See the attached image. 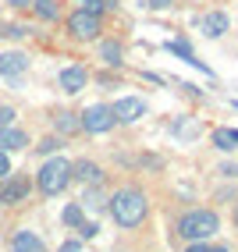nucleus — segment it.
Instances as JSON below:
<instances>
[{"instance_id":"obj_12","label":"nucleus","mask_w":238,"mask_h":252,"mask_svg":"<svg viewBox=\"0 0 238 252\" xmlns=\"http://www.w3.org/2000/svg\"><path fill=\"white\" fill-rule=\"evenodd\" d=\"M25 146H29V135L22 128H14V125L0 128V149H4V153H14V149H25Z\"/></svg>"},{"instance_id":"obj_27","label":"nucleus","mask_w":238,"mask_h":252,"mask_svg":"<svg viewBox=\"0 0 238 252\" xmlns=\"http://www.w3.org/2000/svg\"><path fill=\"white\" fill-rule=\"evenodd\" d=\"M142 167H146V171H160L164 160H160V157H153V153H146V157H142Z\"/></svg>"},{"instance_id":"obj_36","label":"nucleus","mask_w":238,"mask_h":252,"mask_svg":"<svg viewBox=\"0 0 238 252\" xmlns=\"http://www.w3.org/2000/svg\"><path fill=\"white\" fill-rule=\"evenodd\" d=\"M235 110H238V99H235Z\"/></svg>"},{"instance_id":"obj_3","label":"nucleus","mask_w":238,"mask_h":252,"mask_svg":"<svg viewBox=\"0 0 238 252\" xmlns=\"http://www.w3.org/2000/svg\"><path fill=\"white\" fill-rule=\"evenodd\" d=\"M36 185H39L43 195H61L71 185V160H64V157L43 160V167L36 171Z\"/></svg>"},{"instance_id":"obj_15","label":"nucleus","mask_w":238,"mask_h":252,"mask_svg":"<svg viewBox=\"0 0 238 252\" xmlns=\"http://www.w3.org/2000/svg\"><path fill=\"white\" fill-rule=\"evenodd\" d=\"M100 61H103L107 68H121V64H125L121 43H117V39H103V43H100Z\"/></svg>"},{"instance_id":"obj_5","label":"nucleus","mask_w":238,"mask_h":252,"mask_svg":"<svg viewBox=\"0 0 238 252\" xmlns=\"http://www.w3.org/2000/svg\"><path fill=\"white\" fill-rule=\"evenodd\" d=\"M68 32H71L78 43H93L100 32H103V18H100V14L82 11V7H75L71 18H68Z\"/></svg>"},{"instance_id":"obj_19","label":"nucleus","mask_w":238,"mask_h":252,"mask_svg":"<svg viewBox=\"0 0 238 252\" xmlns=\"http://www.w3.org/2000/svg\"><path fill=\"white\" fill-rule=\"evenodd\" d=\"M32 7H36V18H43V22H57V14H61L57 0H32Z\"/></svg>"},{"instance_id":"obj_11","label":"nucleus","mask_w":238,"mask_h":252,"mask_svg":"<svg viewBox=\"0 0 238 252\" xmlns=\"http://www.w3.org/2000/svg\"><path fill=\"white\" fill-rule=\"evenodd\" d=\"M71 178L82 181V185H96V181H103V171H100V163H93V160H75Z\"/></svg>"},{"instance_id":"obj_25","label":"nucleus","mask_w":238,"mask_h":252,"mask_svg":"<svg viewBox=\"0 0 238 252\" xmlns=\"http://www.w3.org/2000/svg\"><path fill=\"white\" fill-rule=\"evenodd\" d=\"M14 117H18V114H14V107L0 103V128H4V125H14Z\"/></svg>"},{"instance_id":"obj_2","label":"nucleus","mask_w":238,"mask_h":252,"mask_svg":"<svg viewBox=\"0 0 238 252\" xmlns=\"http://www.w3.org/2000/svg\"><path fill=\"white\" fill-rule=\"evenodd\" d=\"M220 231V217L213 210H189L178 217V234L185 242H210Z\"/></svg>"},{"instance_id":"obj_22","label":"nucleus","mask_w":238,"mask_h":252,"mask_svg":"<svg viewBox=\"0 0 238 252\" xmlns=\"http://www.w3.org/2000/svg\"><path fill=\"white\" fill-rule=\"evenodd\" d=\"M61 146H64V142H61L57 135H46V139H43V142H39L36 149H39V153H43V157H50V153H57V149H61Z\"/></svg>"},{"instance_id":"obj_8","label":"nucleus","mask_w":238,"mask_h":252,"mask_svg":"<svg viewBox=\"0 0 238 252\" xmlns=\"http://www.w3.org/2000/svg\"><path fill=\"white\" fill-rule=\"evenodd\" d=\"M57 82H61V89H64L68 96H78L82 89L89 86V71L82 68V64H71V68H61Z\"/></svg>"},{"instance_id":"obj_18","label":"nucleus","mask_w":238,"mask_h":252,"mask_svg":"<svg viewBox=\"0 0 238 252\" xmlns=\"http://www.w3.org/2000/svg\"><path fill=\"white\" fill-rule=\"evenodd\" d=\"M82 203H86V206H93V210H103V206L110 203V195L103 192V181H96V185H89V192L82 195Z\"/></svg>"},{"instance_id":"obj_23","label":"nucleus","mask_w":238,"mask_h":252,"mask_svg":"<svg viewBox=\"0 0 238 252\" xmlns=\"http://www.w3.org/2000/svg\"><path fill=\"white\" fill-rule=\"evenodd\" d=\"M75 231H78V238H96V234H100V224H93V220H82Z\"/></svg>"},{"instance_id":"obj_35","label":"nucleus","mask_w":238,"mask_h":252,"mask_svg":"<svg viewBox=\"0 0 238 252\" xmlns=\"http://www.w3.org/2000/svg\"><path fill=\"white\" fill-rule=\"evenodd\" d=\"M235 227H238V206H235Z\"/></svg>"},{"instance_id":"obj_1","label":"nucleus","mask_w":238,"mask_h":252,"mask_svg":"<svg viewBox=\"0 0 238 252\" xmlns=\"http://www.w3.org/2000/svg\"><path fill=\"white\" fill-rule=\"evenodd\" d=\"M107 210H110V217H114V224H117V227L132 231V227H139V224L146 220L149 203H146V192H139V189H121V192H114V195H110Z\"/></svg>"},{"instance_id":"obj_6","label":"nucleus","mask_w":238,"mask_h":252,"mask_svg":"<svg viewBox=\"0 0 238 252\" xmlns=\"http://www.w3.org/2000/svg\"><path fill=\"white\" fill-rule=\"evenodd\" d=\"M32 189V181L25 174H7V178H0V206H14V203H22V199L29 195Z\"/></svg>"},{"instance_id":"obj_28","label":"nucleus","mask_w":238,"mask_h":252,"mask_svg":"<svg viewBox=\"0 0 238 252\" xmlns=\"http://www.w3.org/2000/svg\"><path fill=\"white\" fill-rule=\"evenodd\" d=\"M171 4H174V0H146V7H149V11H167Z\"/></svg>"},{"instance_id":"obj_29","label":"nucleus","mask_w":238,"mask_h":252,"mask_svg":"<svg viewBox=\"0 0 238 252\" xmlns=\"http://www.w3.org/2000/svg\"><path fill=\"white\" fill-rule=\"evenodd\" d=\"M57 252H82V238H71V242H64Z\"/></svg>"},{"instance_id":"obj_30","label":"nucleus","mask_w":238,"mask_h":252,"mask_svg":"<svg viewBox=\"0 0 238 252\" xmlns=\"http://www.w3.org/2000/svg\"><path fill=\"white\" fill-rule=\"evenodd\" d=\"M11 174V160H7V153L0 149V178H7Z\"/></svg>"},{"instance_id":"obj_32","label":"nucleus","mask_w":238,"mask_h":252,"mask_svg":"<svg viewBox=\"0 0 238 252\" xmlns=\"http://www.w3.org/2000/svg\"><path fill=\"white\" fill-rule=\"evenodd\" d=\"M146 78H149V82H157V86H164V82H167V78H164V75H157V71H146Z\"/></svg>"},{"instance_id":"obj_16","label":"nucleus","mask_w":238,"mask_h":252,"mask_svg":"<svg viewBox=\"0 0 238 252\" xmlns=\"http://www.w3.org/2000/svg\"><path fill=\"white\" fill-rule=\"evenodd\" d=\"M213 146L220 153H235L238 149V128H213Z\"/></svg>"},{"instance_id":"obj_10","label":"nucleus","mask_w":238,"mask_h":252,"mask_svg":"<svg viewBox=\"0 0 238 252\" xmlns=\"http://www.w3.org/2000/svg\"><path fill=\"white\" fill-rule=\"evenodd\" d=\"M11 252H46V242L39 238L36 231H14Z\"/></svg>"},{"instance_id":"obj_14","label":"nucleus","mask_w":238,"mask_h":252,"mask_svg":"<svg viewBox=\"0 0 238 252\" xmlns=\"http://www.w3.org/2000/svg\"><path fill=\"white\" fill-rule=\"evenodd\" d=\"M171 131H174V139H181V142H192V139H199V121L196 117H174L171 121Z\"/></svg>"},{"instance_id":"obj_13","label":"nucleus","mask_w":238,"mask_h":252,"mask_svg":"<svg viewBox=\"0 0 238 252\" xmlns=\"http://www.w3.org/2000/svg\"><path fill=\"white\" fill-rule=\"evenodd\" d=\"M228 29H231V18H228L224 11H210L206 18H203V32H206L210 39H220Z\"/></svg>"},{"instance_id":"obj_34","label":"nucleus","mask_w":238,"mask_h":252,"mask_svg":"<svg viewBox=\"0 0 238 252\" xmlns=\"http://www.w3.org/2000/svg\"><path fill=\"white\" fill-rule=\"evenodd\" d=\"M210 252H231V249H228V245H213Z\"/></svg>"},{"instance_id":"obj_24","label":"nucleus","mask_w":238,"mask_h":252,"mask_svg":"<svg viewBox=\"0 0 238 252\" xmlns=\"http://www.w3.org/2000/svg\"><path fill=\"white\" fill-rule=\"evenodd\" d=\"M167 50H171V54H178L181 61H189V57H192V46H189V43H181V39H178V43H167Z\"/></svg>"},{"instance_id":"obj_31","label":"nucleus","mask_w":238,"mask_h":252,"mask_svg":"<svg viewBox=\"0 0 238 252\" xmlns=\"http://www.w3.org/2000/svg\"><path fill=\"white\" fill-rule=\"evenodd\" d=\"M185 252H210V245H206V242H189V245H185Z\"/></svg>"},{"instance_id":"obj_7","label":"nucleus","mask_w":238,"mask_h":252,"mask_svg":"<svg viewBox=\"0 0 238 252\" xmlns=\"http://www.w3.org/2000/svg\"><path fill=\"white\" fill-rule=\"evenodd\" d=\"M114 107V117H117V125H135L139 117H146V99L142 96H125V99H117V103H110Z\"/></svg>"},{"instance_id":"obj_21","label":"nucleus","mask_w":238,"mask_h":252,"mask_svg":"<svg viewBox=\"0 0 238 252\" xmlns=\"http://www.w3.org/2000/svg\"><path fill=\"white\" fill-rule=\"evenodd\" d=\"M75 7H82V11H89V14H100V18H103V11L110 7V0H75Z\"/></svg>"},{"instance_id":"obj_17","label":"nucleus","mask_w":238,"mask_h":252,"mask_svg":"<svg viewBox=\"0 0 238 252\" xmlns=\"http://www.w3.org/2000/svg\"><path fill=\"white\" fill-rule=\"evenodd\" d=\"M54 125H57L61 135H71V131H82V117H78V114H71V110H57Z\"/></svg>"},{"instance_id":"obj_9","label":"nucleus","mask_w":238,"mask_h":252,"mask_svg":"<svg viewBox=\"0 0 238 252\" xmlns=\"http://www.w3.org/2000/svg\"><path fill=\"white\" fill-rule=\"evenodd\" d=\"M29 71V57L22 50H7V54H0V75L4 78H18Z\"/></svg>"},{"instance_id":"obj_4","label":"nucleus","mask_w":238,"mask_h":252,"mask_svg":"<svg viewBox=\"0 0 238 252\" xmlns=\"http://www.w3.org/2000/svg\"><path fill=\"white\" fill-rule=\"evenodd\" d=\"M78 117H82V131H86V135H107V131H114V125H117L110 103H93Z\"/></svg>"},{"instance_id":"obj_26","label":"nucleus","mask_w":238,"mask_h":252,"mask_svg":"<svg viewBox=\"0 0 238 252\" xmlns=\"http://www.w3.org/2000/svg\"><path fill=\"white\" fill-rule=\"evenodd\" d=\"M217 174H220V178H228V181L238 178V163H220V167H217Z\"/></svg>"},{"instance_id":"obj_33","label":"nucleus","mask_w":238,"mask_h":252,"mask_svg":"<svg viewBox=\"0 0 238 252\" xmlns=\"http://www.w3.org/2000/svg\"><path fill=\"white\" fill-rule=\"evenodd\" d=\"M7 4H11V7H29L32 0H7Z\"/></svg>"},{"instance_id":"obj_20","label":"nucleus","mask_w":238,"mask_h":252,"mask_svg":"<svg viewBox=\"0 0 238 252\" xmlns=\"http://www.w3.org/2000/svg\"><path fill=\"white\" fill-rule=\"evenodd\" d=\"M61 220H64L68 227H78L82 220H86V213H82V206H78V203H68V206H64V213H61Z\"/></svg>"}]
</instances>
